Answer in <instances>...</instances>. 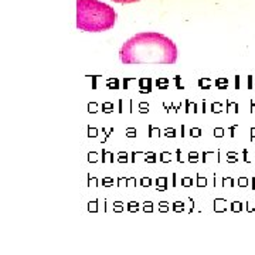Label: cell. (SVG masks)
<instances>
[{
	"instance_id": "obj_1",
	"label": "cell",
	"mask_w": 255,
	"mask_h": 255,
	"mask_svg": "<svg viewBox=\"0 0 255 255\" xmlns=\"http://www.w3.org/2000/svg\"><path fill=\"white\" fill-rule=\"evenodd\" d=\"M119 58L128 65L145 64H174L177 61V47L172 38L156 31L139 33L130 37L119 50Z\"/></svg>"
},
{
	"instance_id": "obj_2",
	"label": "cell",
	"mask_w": 255,
	"mask_h": 255,
	"mask_svg": "<svg viewBox=\"0 0 255 255\" xmlns=\"http://www.w3.org/2000/svg\"><path fill=\"white\" fill-rule=\"evenodd\" d=\"M117 13L101 0H77V28L88 33H102L115 26Z\"/></svg>"
},
{
	"instance_id": "obj_3",
	"label": "cell",
	"mask_w": 255,
	"mask_h": 255,
	"mask_svg": "<svg viewBox=\"0 0 255 255\" xmlns=\"http://www.w3.org/2000/svg\"><path fill=\"white\" fill-rule=\"evenodd\" d=\"M115 3H121V4H128V3H136L139 0H114Z\"/></svg>"
}]
</instances>
